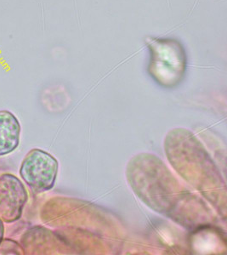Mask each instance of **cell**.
<instances>
[{"label":"cell","mask_w":227,"mask_h":255,"mask_svg":"<svg viewBox=\"0 0 227 255\" xmlns=\"http://www.w3.org/2000/svg\"><path fill=\"white\" fill-rule=\"evenodd\" d=\"M20 131L17 118L9 111H0V157L16 150L20 144Z\"/></svg>","instance_id":"cell-4"},{"label":"cell","mask_w":227,"mask_h":255,"mask_svg":"<svg viewBox=\"0 0 227 255\" xmlns=\"http://www.w3.org/2000/svg\"><path fill=\"white\" fill-rule=\"evenodd\" d=\"M159 47L151 48V76L159 84L169 86L181 80L186 67V59L179 44L175 42H157Z\"/></svg>","instance_id":"cell-2"},{"label":"cell","mask_w":227,"mask_h":255,"mask_svg":"<svg viewBox=\"0 0 227 255\" xmlns=\"http://www.w3.org/2000/svg\"><path fill=\"white\" fill-rule=\"evenodd\" d=\"M27 199L26 187L17 177L9 174L0 176V219L3 222L18 221Z\"/></svg>","instance_id":"cell-3"},{"label":"cell","mask_w":227,"mask_h":255,"mask_svg":"<svg viewBox=\"0 0 227 255\" xmlns=\"http://www.w3.org/2000/svg\"><path fill=\"white\" fill-rule=\"evenodd\" d=\"M57 173V160L40 149H33L26 154L20 168L21 179L35 193L51 190L55 186Z\"/></svg>","instance_id":"cell-1"},{"label":"cell","mask_w":227,"mask_h":255,"mask_svg":"<svg viewBox=\"0 0 227 255\" xmlns=\"http://www.w3.org/2000/svg\"><path fill=\"white\" fill-rule=\"evenodd\" d=\"M22 250L15 241L2 240L0 243V255H20Z\"/></svg>","instance_id":"cell-5"},{"label":"cell","mask_w":227,"mask_h":255,"mask_svg":"<svg viewBox=\"0 0 227 255\" xmlns=\"http://www.w3.org/2000/svg\"><path fill=\"white\" fill-rule=\"evenodd\" d=\"M3 235H4V226H3V221L0 219V243L3 239Z\"/></svg>","instance_id":"cell-6"}]
</instances>
